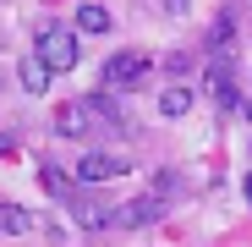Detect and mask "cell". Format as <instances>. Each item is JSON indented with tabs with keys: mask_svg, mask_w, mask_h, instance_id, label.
I'll return each mask as SVG.
<instances>
[{
	"mask_svg": "<svg viewBox=\"0 0 252 247\" xmlns=\"http://www.w3.org/2000/svg\"><path fill=\"white\" fill-rule=\"evenodd\" d=\"M247 203H252V176H247Z\"/></svg>",
	"mask_w": 252,
	"mask_h": 247,
	"instance_id": "obj_14",
	"label": "cell"
},
{
	"mask_svg": "<svg viewBox=\"0 0 252 247\" xmlns=\"http://www.w3.org/2000/svg\"><path fill=\"white\" fill-rule=\"evenodd\" d=\"M192 110V82H170V88L159 94V115H170V121H181Z\"/></svg>",
	"mask_w": 252,
	"mask_h": 247,
	"instance_id": "obj_7",
	"label": "cell"
},
{
	"mask_svg": "<svg viewBox=\"0 0 252 247\" xmlns=\"http://www.w3.org/2000/svg\"><path fill=\"white\" fill-rule=\"evenodd\" d=\"M104 121H99V110H94V99H66L61 110H55V132L61 138H88V132H99Z\"/></svg>",
	"mask_w": 252,
	"mask_h": 247,
	"instance_id": "obj_3",
	"label": "cell"
},
{
	"mask_svg": "<svg viewBox=\"0 0 252 247\" xmlns=\"http://www.w3.org/2000/svg\"><path fill=\"white\" fill-rule=\"evenodd\" d=\"M50 77H55V71H50L44 61H38V55H28V61L17 66V82H22L28 94H44V88H50Z\"/></svg>",
	"mask_w": 252,
	"mask_h": 247,
	"instance_id": "obj_8",
	"label": "cell"
},
{
	"mask_svg": "<svg viewBox=\"0 0 252 247\" xmlns=\"http://www.w3.org/2000/svg\"><path fill=\"white\" fill-rule=\"evenodd\" d=\"M121 176H126V159H121V154H99V148H94V154L77 159V181H88V187H99V181H121Z\"/></svg>",
	"mask_w": 252,
	"mask_h": 247,
	"instance_id": "obj_4",
	"label": "cell"
},
{
	"mask_svg": "<svg viewBox=\"0 0 252 247\" xmlns=\"http://www.w3.org/2000/svg\"><path fill=\"white\" fill-rule=\"evenodd\" d=\"M148 77V55L143 50H115L110 61H104V71H99V82L110 94H126V88H137V82Z\"/></svg>",
	"mask_w": 252,
	"mask_h": 247,
	"instance_id": "obj_1",
	"label": "cell"
},
{
	"mask_svg": "<svg viewBox=\"0 0 252 247\" xmlns=\"http://www.w3.org/2000/svg\"><path fill=\"white\" fill-rule=\"evenodd\" d=\"M159 6L170 11V17H187V11H192V0H159Z\"/></svg>",
	"mask_w": 252,
	"mask_h": 247,
	"instance_id": "obj_13",
	"label": "cell"
},
{
	"mask_svg": "<svg viewBox=\"0 0 252 247\" xmlns=\"http://www.w3.org/2000/svg\"><path fill=\"white\" fill-rule=\"evenodd\" d=\"M44 187H50L55 198H71V176H66V171H55V165H44Z\"/></svg>",
	"mask_w": 252,
	"mask_h": 247,
	"instance_id": "obj_12",
	"label": "cell"
},
{
	"mask_svg": "<svg viewBox=\"0 0 252 247\" xmlns=\"http://www.w3.org/2000/svg\"><path fill=\"white\" fill-rule=\"evenodd\" d=\"M110 28H115L110 6H99V0H82L77 6V33H110Z\"/></svg>",
	"mask_w": 252,
	"mask_h": 247,
	"instance_id": "obj_6",
	"label": "cell"
},
{
	"mask_svg": "<svg viewBox=\"0 0 252 247\" xmlns=\"http://www.w3.org/2000/svg\"><path fill=\"white\" fill-rule=\"evenodd\" d=\"M164 214V198H154V192H143V198H132L126 209H115V225H154Z\"/></svg>",
	"mask_w": 252,
	"mask_h": 247,
	"instance_id": "obj_5",
	"label": "cell"
},
{
	"mask_svg": "<svg viewBox=\"0 0 252 247\" xmlns=\"http://www.w3.org/2000/svg\"><path fill=\"white\" fill-rule=\"evenodd\" d=\"M33 231V214L22 203H0V236H28Z\"/></svg>",
	"mask_w": 252,
	"mask_h": 247,
	"instance_id": "obj_9",
	"label": "cell"
},
{
	"mask_svg": "<svg viewBox=\"0 0 252 247\" xmlns=\"http://www.w3.org/2000/svg\"><path fill=\"white\" fill-rule=\"evenodd\" d=\"M230 33H236V17H230V11H220V22H214V28H208V50H214V55H220V50L230 44Z\"/></svg>",
	"mask_w": 252,
	"mask_h": 247,
	"instance_id": "obj_10",
	"label": "cell"
},
{
	"mask_svg": "<svg viewBox=\"0 0 252 247\" xmlns=\"http://www.w3.org/2000/svg\"><path fill=\"white\" fill-rule=\"evenodd\" d=\"M176 192H181V176H176V171H159V176H154V198H164V203H170Z\"/></svg>",
	"mask_w": 252,
	"mask_h": 247,
	"instance_id": "obj_11",
	"label": "cell"
},
{
	"mask_svg": "<svg viewBox=\"0 0 252 247\" xmlns=\"http://www.w3.org/2000/svg\"><path fill=\"white\" fill-rule=\"evenodd\" d=\"M38 61L50 71H71L77 66V33L71 28H44L38 33Z\"/></svg>",
	"mask_w": 252,
	"mask_h": 247,
	"instance_id": "obj_2",
	"label": "cell"
}]
</instances>
